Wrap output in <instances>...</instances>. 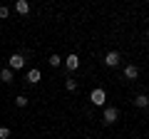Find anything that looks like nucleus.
<instances>
[{
    "label": "nucleus",
    "mask_w": 149,
    "mask_h": 139,
    "mask_svg": "<svg viewBox=\"0 0 149 139\" xmlns=\"http://www.w3.org/2000/svg\"><path fill=\"white\" fill-rule=\"evenodd\" d=\"M0 80L5 82V85H10V82H13V70L10 67H3V70H0Z\"/></svg>",
    "instance_id": "nucleus-10"
},
{
    "label": "nucleus",
    "mask_w": 149,
    "mask_h": 139,
    "mask_svg": "<svg viewBox=\"0 0 149 139\" xmlns=\"http://www.w3.org/2000/svg\"><path fill=\"white\" fill-rule=\"evenodd\" d=\"M147 40H149V30H147Z\"/></svg>",
    "instance_id": "nucleus-16"
},
{
    "label": "nucleus",
    "mask_w": 149,
    "mask_h": 139,
    "mask_svg": "<svg viewBox=\"0 0 149 139\" xmlns=\"http://www.w3.org/2000/svg\"><path fill=\"white\" fill-rule=\"evenodd\" d=\"M15 104H17V107H27V97L25 95H17L15 97Z\"/></svg>",
    "instance_id": "nucleus-13"
},
{
    "label": "nucleus",
    "mask_w": 149,
    "mask_h": 139,
    "mask_svg": "<svg viewBox=\"0 0 149 139\" xmlns=\"http://www.w3.org/2000/svg\"><path fill=\"white\" fill-rule=\"evenodd\" d=\"M119 119V109L117 107H104V114H102V124H107V127H109V124H114Z\"/></svg>",
    "instance_id": "nucleus-2"
},
{
    "label": "nucleus",
    "mask_w": 149,
    "mask_h": 139,
    "mask_svg": "<svg viewBox=\"0 0 149 139\" xmlns=\"http://www.w3.org/2000/svg\"><path fill=\"white\" fill-rule=\"evenodd\" d=\"M8 65H10V70H22V67H25V55H22V52H15V55H10Z\"/></svg>",
    "instance_id": "nucleus-3"
},
{
    "label": "nucleus",
    "mask_w": 149,
    "mask_h": 139,
    "mask_svg": "<svg viewBox=\"0 0 149 139\" xmlns=\"http://www.w3.org/2000/svg\"><path fill=\"white\" fill-rule=\"evenodd\" d=\"M25 80H27V85H37V82L42 80V75H40V70H37V67H32V70H27Z\"/></svg>",
    "instance_id": "nucleus-6"
},
{
    "label": "nucleus",
    "mask_w": 149,
    "mask_h": 139,
    "mask_svg": "<svg viewBox=\"0 0 149 139\" xmlns=\"http://www.w3.org/2000/svg\"><path fill=\"white\" fill-rule=\"evenodd\" d=\"M90 102L95 104V107H104V102H107V92L102 90V87H95V90L90 92Z\"/></svg>",
    "instance_id": "nucleus-1"
},
{
    "label": "nucleus",
    "mask_w": 149,
    "mask_h": 139,
    "mask_svg": "<svg viewBox=\"0 0 149 139\" xmlns=\"http://www.w3.org/2000/svg\"><path fill=\"white\" fill-rule=\"evenodd\" d=\"M8 137H10V129H8V127H0V139H8Z\"/></svg>",
    "instance_id": "nucleus-15"
},
{
    "label": "nucleus",
    "mask_w": 149,
    "mask_h": 139,
    "mask_svg": "<svg viewBox=\"0 0 149 139\" xmlns=\"http://www.w3.org/2000/svg\"><path fill=\"white\" fill-rule=\"evenodd\" d=\"M8 15H10V8H8V5H0V17H3V20H5Z\"/></svg>",
    "instance_id": "nucleus-14"
},
{
    "label": "nucleus",
    "mask_w": 149,
    "mask_h": 139,
    "mask_svg": "<svg viewBox=\"0 0 149 139\" xmlns=\"http://www.w3.org/2000/svg\"><path fill=\"white\" fill-rule=\"evenodd\" d=\"M47 62H50V67H60V65H62V57L55 52V55H50V57H47Z\"/></svg>",
    "instance_id": "nucleus-11"
},
{
    "label": "nucleus",
    "mask_w": 149,
    "mask_h": 139,
    "mask_svg": "<svg viewBox=\"0 0 149 139\" xmlns=\"http://www.w3.org/2000/svg\"><path fill=\"white\" fill-rule=\"evenodd\" d=\"M15 10L20 13V15H27V13H30V3H27V0H17V3H15Z\"/></svg>",
    "instance_id": "nucleus-9"
},
{
    "label": "nucleus",
    "mask_w": 149,
    "mask_h": 139,
    "mask_svg": "<svg viewBox=\"0 0 149 139\" xmlns=\"http://www.w3.org/2000/svg\"><path fill=\"white\" fill-rule=\"evenodd\" d=\"M119 62H122V55H119L117 50H109V52L104 55V65L107 67H117Z\"/></svg>",
    "instance_id": "nucleus-4"
},
{
    "label": "nucleus",
    "mask_w": 149,
    "mask_h": 139,
    "mask_svg": "<svg viewBox=\"0 0 149 139\" xmlns=\"http://www.w3.org/2000/svg\"><path fill=\"white\" fill-rule=\"evenodd\" d=\"M124 77H127V80H137L139 77V67L137 65H127V67H124Z\"/></svg>",
    "instance_id": "nucleus-7"
},
{
    "label": "nucleus",
    "mask_w": 149,
    "mask_h": 139,
    "mask_svg": "<svg viewBox=\"0 0 149 139\" xmlns=\"http://www.w3.org/2000/svg\"><path fill=\"white\" fill-rule=\"evenodd\" d=\"M62 62H65V67H67L70 72H74V70L80 67V57H77V55H74V52H72V55H67V57H65Z\"/></svg>",
    "instance_id": "nucleus-5"
},
{
    "label": "nucleus",
    "mask_w": 149,
    "mask_h": 139,
    "mask_svg": "<svg viewBox=\"0 0 149 139\" xmlns=\"http://www.w3.org/2000/svg\"><path fill=\"white\" fill-rule=\"evenodd\" d=\"M134 107L147 109L149 107V95H137V97H134Z\"/></svg>",
    "instance_id": "nucleus-8"
},
{
    "label": "nucleus",
    "mask_w": 149,
    "mask_h": 139,
    "mask_svg": "<svg viewBox=\"0 0 149 139\" xmlns=\"http://www.w3.org/2000/svg\"><path fill=\"white\" fill-rule=\"evenodd\" d=\"M65 87H67V92H74L77 90V82H74L72 77H67V80H65Z\"/></svg>",
    "instance_id": "nucleus-12"
}]
</instances>
